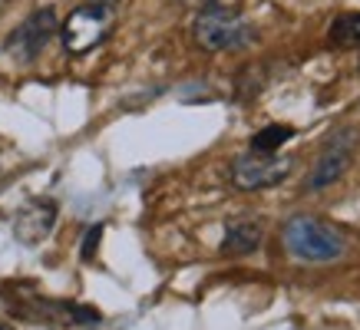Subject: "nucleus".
<instances>
[{
  "instance_id": "0eeeda50",
  "label": "nucleus",
  "mask_w": 360,
  "mask_h": 330,
  "mask_svg": "<svg viewBox=\"0 0 360 330\" xmlns=\"http://www.w3.org/2000/svg\"><path fill=\"white\" fill-rule=\"evenodd\" d=\"M357 143H360L357 129L340 126V129L330 132L328 139H324V145H321V152H317V162H314V172H311L307 188H311V192H321V188L334 185V182L347 172L350 165H354Z\"/></svg>"
},
{
  "instance_id": "ddd939ff",
  "label": "nucleus",
  "mask_w": 360,
  "mask_h": 330,
  "mask_svg": "<svg viewBox=\"0 0 360 330\" xmlns=\"http://www.w3.org/2000/svg\"><path fill=\"white\" fill-rule=\"evenodd\" d=\"M175 4H182V7H208V4H215V0H175Z\"/></svg>"
},
{
  "instance_id": "9b49d317",
  "label": "nucleus",
  "mask_w": 360,
  "mask_h": 330,
  "mask_svg": "<svg viewBox=\"0 0 360 330\" xmlns=\"http://www.w3.org/2000/svg\"><path fill=\"white\" fill-rule=\"evenodd\" d=\"M291 139H295V129L284 126V122H274V126H264V129H258L251 136L248 149H255V152H281Z\"/></svg>"
},
{
  "instance_id": "4468645a",
  "label": "nucleus",
  "mask_w": 360,
  "mask_h": 330,
  "mask_svg": "<svg viewBox=\"0 0 360 330\" xmlns=\"http://www.w3.org/2000/svg\"><path fill=\"white\" fill-rule=\"evenodd\" d=\"M89 4H99V7H110V11H116L122 0H89Z\"/></svg>"
},
{
  "instance_id": "7ed1b4c3",
  "label": "nucleus",
  "mask_w": 360,
  "mask_h": 330,
  "mask_svg": "<svg viewBox=\"0 0 360 330\" xmlns=\"http://www.w3.org/2000/svg\"><path fill=\"white\" fill-rule=\"evenodd\" d=\"M112 23H116V11L86 0L83 7L70 11V17L60 23V44L70 56H86L110 40Z\"/></svg>"
},
{
  "instance_id": "423d86ee",
  "label": "nucleus",
  "mask_w": 360,
  "mask_h": 330,
  "mask_svg": "<svg viewBox=\"0 0 360 330\" xmlns=\"http://www.w3.org/2000/svg\"><path fill=\"white\" fill-rule=\"evenodd\" d=\"M11 301L20 317L40 320V324H56V327H89V324L103 320V314L96 308L73 304V301H53V297H37V294L11 297Z\"/></svg>"
},
{
  "instance_id": "f257e3e1",
  "label": "nucleus",
  "mask_w": 360,
  "mask_h": 330,
  "mask_svg": "<svg viewBox=\"0 0 360 330\" xmlns=\"http://www.w3.org/2000/svg\"><path fill=\"white\" fill-rule=\"evenodd\" d=\"M281 242L284 251L304 264H330L347 251L344 235L328 221L314 218V215H295V218L284 221Z\"/></svg>"
},
{
  "instance_id": "6e6552de",
  "label": "nucleus",
  "mask_w": 360,
  "mask_h": 330,
  "mask_svg": "<svg viewBox=\"0 0 360 330\" xmlns=\"http://www.w3.org/2000/svg\"><path fill=\"white\" fill-rule=\"evenodd\" d=\"M53 221H56V202L53 198H33L27 202L17 218H13V235L17 242L23 244H40L53 231Z\"/></svg>"
},
{
  "instance_id": "1a4fd4ad",
  "label": "nucleus",
  "mask_w": 360,
  "mask_h": 330,
  "mask_svg": "<svg viewBox=\"0 0 360 330\" xmlns=\"http://www.w3.org/2000/svg\"><path fill=\"white\" fill-rule=\"evenodd\" d=\"M264 242V228L258 221H229L225 225V238H221V254H229V258H241V254H251L258 251Z\"/></svg>"
},
{
  "instance_id": "f8f14e48",
  "label": "nucleus",
  "mask_w": 360,
  "mask_h": 330,
  "mask_svg": "<svg viewBox=\"0 0 360 330\" xmlns=\"http://www.w3.org/2000/svg\"><path fill=\"white\" fill-rule=\"evenodd\" d=\"M99 235H103V225H93V228L86 231V242H83V248H79L83 261H89V258L96 254V248H99Z\"/></svg>"
},
{
  "instance_id": "2eb2a0df",
  "label": "nucleus",
  "mask_w": 360,
  "mask_h": 330,
  "mask_svg": "<svg viewBox=\"0 0 360 330\" xmlns=\"http://www.w3.org/2000/svg\"><path fill=\"white\" fill-rule=\"evenodd\" d=\"M0 330H13V327H11V324H0Z\"/></svg>"
},
{
  "instance_id": "9d476101",
  "label": "nucleus",
  "mask_w": 360,
  "mask_h": 330,
  "mask_svg": "<svg viewBox=\"0 0 360 330\" xmlns=\"http://www.w3.org/2000/svg\"><path fill=\"white\" fill-rule=\"evenodd\" d=\"M328 40L338 50H360V13H340L338 20L330 23Z\"/></svg>"
},
{
  "instance_id": "39448f33",
  "label": "nucleus",
  "mask_w": 360,
  "mask_h": 330,
  "mask_svg": "<svg viewBox=\"0 0 360 330\" xmlns=\"http://www.w3.org/2000/svg\"><path fill=\"white\" fill-rule=\"evenodd\" d=\"M60 30V17H56L53 7H40L33 11L23 23H17L7 40H4V53L11 56L13 63H33L37 56L46 50V44L56 37Z\"/></svg>"
},
{
  "instance_id": "f03ea898",
  "label": "nucleus",
  "mask_w": 360,
  "mask_h": 330,
  "mask_svg": "<svg viewBox=\"0 0 360 330\" xmlns=\"http://www.w3.org/2000/svg\"><path fill=\"white\" fill-rule=\"evenodd\" d=\"M195 44L205 53H221V50H241L258 40V33L235 7H221V4H208L202 7L192 27Z\"/></svg>"
},
{
  "instance_id": "20e7f679",
  "label": "nucleus",
  "mask_w": 360,
  "mask_h": 330,
  "mask_svg": "<svg viewBox=\"0 0 360 330\" xmlns=\"http://www.w3.org/2000/svg\"><path fill=\"white\" fill-rule=\"evenodd\" d=\"M295 172V155L284 152H241L231 159L229 178L238 192H262V188H274L288 182V176Z\"/></svg>"
}]
</instances>
